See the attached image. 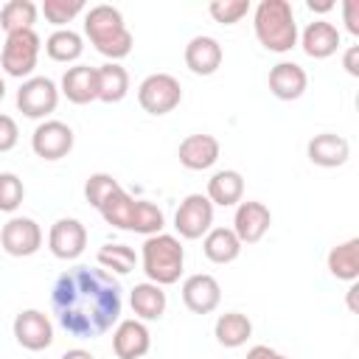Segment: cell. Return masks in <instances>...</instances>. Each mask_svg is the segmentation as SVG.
I'll return each mask as SVG.
<instances>
[{"label": "cell", "mask_w": 359, "mask_h": 359, "mask_svg": "<svg viewBox=\"0 0 359 359\" xmlns=\"http://www.w3.org/2000/svg\"><path fill=\"white\" fill-rule=\"evenodd\" d=\"M84 34L93 42V48L107 56L109 62H118L132 53L135 36L123 22V14L115 6L98 3L84 14Z\"/></svg>", "instance_id": "7a4b0ae2"}, {"label": "cell", "mask_w": 359, "mask_h": 359, "mask_svg": "<svg viewBox=\"0 0 359 359\" xmlns=\"http://www.w3.org/2000/svg\"><path fill=\"white\" fill-rule=\"evenodd\" d=\"M129 303H132L135 317L143 320V323H146V320H160V317L165 314V306H168L163 286H157V283H151V280L137 283V286L129 292Z\"/></svg>", "instance_id": "cb8c5ba5"}, {"label": "cell", "mask_w": 359, "mask_h": 359, "mask_svg": "<svg viewBox=\"0 0 359 359\" xmlns=\"http://www.w3.org/2000/svg\"><path fill=\"white\" fill-rule=\"evenodd\" d=\"M87 247V227L79 219H56L48 233V250L59 261H76Z\"/></svg>", "instance_id": "7c38bea8"}, {"label": "cell", "mask_w": 359, "mask_h": 359, "mask_svg": "<svg viewBox=\"0 0 359 359\" xmlns=\"http://www.w3.org/2000/svg\"><path fill=\"white\" fill-rule=\"evenodd\" d=\"M59 359H95L90 351H84V348H70V351H65Z\"/></svg>", "instance_id": "60d3db41"}, {"label": "cell", "mask_w": 359, "mask_h": 359, "mask_svg": "<svg viewBox=\"0 0 359 359\" xmlns=\"http://www.w3.org/2000/svg\"><path fill=\"white\" fill-rule=\"evenodd\" d=\"M3 98H6V81L0 79V101H3Z\"/></svg>", "instance_id": "ee69618b"}, {"label": "cell", "mask_w": 359, "mask_h": 359, "mask_svg": "<svg viewBox=\"0 0 359 359\" xmlns=\"http://www.w3.org/2000/svg\"><path fill=\"white\" fill-rule=\"evenodd\" d=\"M342 67L348 70V76H359V45H351L342 56Z\"/></svg>", "instance_id": "f35d334b"}, {"label": "cell", "mask_w": 359, "mask_h": 359, "mask_svg": "<svg viewBox=\"0 0 359 359\" xmlns=\"http://www.w3.org/2000/svg\"><path fill=\"white\" fill-rule=\"evenodd\" d=\"M247 359H289V356L278 353V351L269 348V345H252V348L247 351Z\"/></svg>", "instance_id": "ab89813d"}, {"label": "cell", "mask_w": 359, "mask_h": 359, "mask_svg": "<svg viewBox=\"0 0 359 359\" xmlns=\"http://www.w3.org/2000/svg\"><path fill=\"white\" fill-rule=\"evenodd\" d=\"M342 20H345L348 34L359 36V0H345L342 3Z\"/></svg>", "instance_id": "74e56055"}, {"label": "cell", "mask_w": 359, "mask_h": 359, "mask_svg": "<svg viewBox=\"0 0 359 359\" xmlns=\"http://www.w3.org/2000/svg\"><path fill=\"white\" fill-rule=\"evenodd\" d=\"M213 337L224 348H241L252 337V323L241 311H224V314H219V320L213 325Z\"/></svg>", "instance_id": "d4e9b609"}, {"label": "cell", "mask_w": 359, "mask_h": 359, "mask_svg": "<svg viewBox=\"0 0 359 359\" xmlns=\"http://www.w3.org/2000/svg\"><path fill=\"white\" fill-rule=\"evenodd\" d=\"M252 28L272 53H289L297 45V20L289 0H261L252 11Z\"/></svg>", "instance_id": "3957f363"}, {"label": "cell", "mask_w": 359, "mask_h": 359, "mask_svg": "<svg viewBox=\"0 0 359 359\" xmlns=\"http://www.w3.org/2000/svg\"><path fill=\"white\" fill-rule=\"evenodd\" d=\"M73 129L62 121H42L31 135V149L42 160H62L73 151Z\"/></svg>", "instance_id": "30bf717a"}, {"label": "cell", "mask_w": 359, "mask_h": 359, "mask_svg": "<svg viewBox=\"0 0 359 359\" xmlns=\"http://www.w3.org/2000/svg\"><path fill=\"white\" fill-rule=\"evenodd\" d=\"M182 87L171 73H151L137 87V104L149 115H168L180 107Z\"/></svg>", "instance_id": "8992f818"}, {"label": "cell", "mask_w": 359, "mask_h": 359, "mask_svg": "<svg viewBox=\"0 0 359 359\" xmlns=\"http://www.w3.org/2000/svg\"><path fill=\"white\" fill-rule=\"evenodd\" d=\"M210 205H219V208H233L241 202L244 196V177L236 171V168H222L216 171L210 180H208V194Z\"/></svg>", "instance_id": "7402d4cb"}, {"label": "cell", "mask_w": 359, "mask_h": 359, "mask_svg": "<svg viewBox=\"0 0 359 359\" xmlns=\"http://www.w3.org/2000/svg\"><path fill=\"white\" fill-rule=\"evenodd\" d=\"M84 50V39L81 34H76L73 28H56L48 39H45V53L53 59V62H76Z\"/></svg>", "instance_id": "83f0119b"}, {"label": "cell", "mask_w": 359, "mask_h": 359, "mask_svg": "<svg viewBox=\"0 0 359 359\" xmlns=\"http://www.w3.org/2000/svg\"><path fill=\"white\" fill-rule=\"evenodd\" d=\"M36 3L31 0H8L3 8H0V28L6 34H14V31H31L34 22H36Z\"/></svg>", "instance_id": "f1b7e54d"}, {"label": "cell", "mask_w": 359, "mask_h": 359, "mask_svg": "<svg viewBox=\"0 0 359 359\" xmlns=\"http://www.w3.org/2000/svg\"><path fill=\"white\" fill-rule=\"evenodd\" d=\"M95 261L101 269H112L115 275H129L135 266H137V255L132 247L126 244H104L98 252H95Z\"/></svg>", "instance_id": "1f68e13d"}, {"label": "cell", "mask_w": 359, "mask_h": 359, "mask_svg": "<svg viewBox=\"0 0 359 359\" xmlns=\"http://www.w3.org/2000/svg\"><path fill=\"white\" fill-rule=\"evenodd\" d=\"M25 199V185L17 174L11 171H0V210L3 213H14Z\"/></svg>", "instance_id": "836d02e7"}, {"label": "cell", "mask_w": 359, "mask_h": 359, "mask_svg": "<svg viewBox=\"0 0 359 359\" xmlns=\"http://www.w3.org/2000/svg\"><path fill=\"white\" fill-rule=\"evenodd\" d=\"M39 48H42V39H39V34L34 28L31 31L6 34L3 53H0V67L6 70V76L31 79V73H34V67L39 62Z\"/></svg>", "instance_id": "5b68a950"}, {"label": "cell", "mask_w": 359, "mask_h": 359, "mask_svg": "<svg viewBox=\"0 0 359 359\" xmlns=\"http://www.w3.org/2000/svg\"><path fill=\"white\" fill-rule=\"evenodd\" d=\"M328 272L337 280L353 283L359 278V238H348L328 252Z\"/></svg>", "instance_id": "4316f807"}, {"label": "cell", "mask_w": 359, "mask_h": 359, "mask_svg": "<svg viewBox=\"0 0 359 359\" xmlns=\"http://www.w3.org/2000/svg\"><path fill=\"white\" fill-rule=\"evenodd\" d=\"M0 244L14 258H28L42 247V227L28 216H11L0 230Z\"/></svg>", "instance_id": "9c48e42d"}, {"label": "cell", "mask_w": 359, "mask_h": 359, "mask_svg": "<svg viewBox=\"0 0 359 359\" xmlns=\"http://www.w3.org/2000/svg\"><path fill=\"white\" fill-rule=\"evenodd\" d=\"M163 227H165V213H163L154 202H149V199H135V210H132L129 230L149 238V236L163 233Z\"/></svg>", "instance_id": "4dcf8cb0"}, {"label": "cell", "mask_w": 359, "mask_h": 359, "mask_svg": "<svg viewBox=\"0 0 359 359\" xmlns=\"http://www.w3.org/2000/svg\"><path fill=\"white\" fill-rule=\"evenodd\" d=\"M269 93L280 101H294L306 93L309 87V76L297 62H278L269 70Z\"/></svg>", "instance_id": "44dd1931"}, {"label": "cell", "mask_w": 359, "mask_h": 359, "mask_svg": "<svg viewBox=\"0 0 359 359\" xmlns=\"http://www.w3.org/2000/svg\"><path fill=\"white\" fill-rule=\"evenodd\" d=\"M56 104H59V87L48 76H31L17 90V109L25 118L42 121L56 109Z\"/></svg>", "instance_id": "52a82bcc"}, {"label": "cell", "mask_w": 359, "mask_h": 359, "mask_svg": "<svg viewBox=\"0 0 359 359\" xmlns=\"http://www.w3.org/2000/svg\"><path fill=\"white\" fill-rule=\"evenodd\" d=\"M98 73V101L104 104H118L126 98L129 93V73L126 67H121L118 62H107L101 67H95Z\"/></svg>", "instance_id": "484cf974"}, {"label": "cell", "mask_w": 359, "mask_h": 359, "mask_svg": "<svg viewBox=\"0 0 359 359\" xmlns=\"http://www.w3.org/2000/svg\"><path fill=\"white\" fill-rule=\"evenodd\" d=\"M182 303L194 314H210V311H216L219 303H222V286H219V280L213 275H208V272L188 275L182 280Z\"/></svg>", "instance_id": "5bb4252c"}, {"label": "cell", "mask_w": 359, "mask_h": 359, "mask_svg": "<svg viewBox=\"0 0 359 359\" xmlns=\"http://www.w3.org/2000/svg\"><path fill=\"white\" fill-rule=\"evenodd\" d=\"M208 14L222 25H236L250 14V0H213L208 6Z\"/></svg>", "instance_id": "d590c367"}, {"label": "cell", "mask_w": 359, "mask_h": 359, "mask_svg": "<svg viewBox=\"0 0 359 359\" xmlns=\"http://www.w3.org/2000/svg\"><path fill=\"white\" fill-rule=\"evenodd\" d=\"M151 348V334L143 320H121L112 334V351L118 359H143Z\"/></svg>", "instance_id": "9a60e30c"}, {"label": "cell", "mask_w": 359, "mask_h": 359, "mask_svg": "<svg viewBox=\"0 0 359 359\" xmlns=\"http://www.w3.org/2000/svg\"><path fill=\"white\" fill-rule=\"evenodd\" d=\"M39 11H42V17H45L50 25L65 28L67 22H73V20L84 11V0H45V3L39 6Z\"/></svg>", "instance_id": "d6a6232c"}, {"label": "cell", "mask_w": 359, "mask_h": 359, "mask_svg": "<svg viewBox=\"0 0 359 359\" xmlns=\"http://www.w3.org/2000/svg\"><path fill=\"white\" fill-rule=\"evenodd\" d=\"M140 264H143V272L151 283L157 286H171L180 280L182 275V266H185V250L180 244L177 236H168V233H157V236H149L143 241V250H140Z\"/></svg>", "instance_id": "277c9868"}, {"label": "cell", "mask_w": 359, "mask_h": 359, "mask_svg": "<svg viewBox=\"0 0 359 359\" xmlns=\"http://www.w3.org/2000/svg\"><path fill=\"white\" fill-rule=\"evenodd\" d=\"M272 224V213L264 202L247 199L236 205V216H233V233L238 236L241 244H258L266 230Z\"/></svg>", "instance_id": "4fadbf2b"}, {"label": "cell", "mask_w": 359, "mask_h": 359, "mask_svg": "<svg viewBox=\"0 0 359 359\" xmlns=\"http://www.w3.org/2000/svg\"><path fill=\"white\" fill-rule=\"evenodd\" d=\"M356 292H359V283L353 280L351 289H348V309H351V311H356Z\"/></svg>", "instance_id": "7bdbcfd3"}, {"label": "cell", "mask_w": 359, "mask_h": 359, "mask_svg": "<svg viewBox=\"0 0 359 359\" xmlns=\"http://www.w3.org/2000/svg\"><path fill=\"white\" fill-rule=\"evenodd\" d=\"M241 241L233 233V227H210L202 238V252L213 264H233L241 255Z\"/></svg>", "instance_id": "603a6c76"}, {"label": "cell", "mask_w": 359, "mask_h": 359, "mask_svg": "<svg viewBox=\"0 0 359 359\" xmlns=\"http://www.w3.org/2000/svg\"><path fill=\"white\" fill-rule=\"evenodd\" d=\"M219 151H222V146H219V140H216L213 135L196 132V135H188V137L180 143L177 157H180V163H182L188 171H205V168L216 165Z\"/></svg>", "instance_id": "ac0fdd59"}, {"label": "cell", "mask_w": 359, "mask_h": 359, "mask_svg": "<svg viewBox=\"0 0 359 359\" xmlns=\"http://www.w3.org/2000/svg\"><path fill=\"white\" fill-rule=\"evenodd\" d=\"M222 59H224V50L219 39L208 34H199L185 45V67L194 76H213L222 67Z\"/></svg>", "instance_id": "e0dca14e"}, {"label": "cell", "mask_w": 359, "mask_h": 359, "mask_svg": "<svg viewBox=\"0 0 359 359\" xmlns=\"http://www.w3.org/2000/svg\"><path fill=\"white\" fill-rule=\"evenodd\" d=\"M118 188H121V182H118L112 174L98 171V174H90V177H87V182H84V199L98 210L101 202H104L112 191H118Z\"/></svg>", "instance_id": "e575fe53"}, {"label": "cell", "mask_w": 359, "mask_h": 359, "mask_svg": "<svg viewBox=\"0 0 359 359\" xmlns=\"http://www.w3.org/2000/svg\"><path fill=\"white\" fill-rule=\"evenodd\" d=\"M331 8H334L331 0H325V3H314V0H309V11H320V14H325V11H331Z\"/></svg>", "instance_id": "b9f144b4"}, {"label": "cell", "mask_w": 359, "mask_h": 359, "mask_svg": "<svg viewBox=\"0 0 359 359\" xmlns=\"http://www.w3.org/2000/svg\"><path fill=\"white\" fill-rule=\"evenodd\" d=\"M121 283L101 266H73L53 283L50 306L56 323L76 339H95L107 334L123 309Z\"/></svg>", "instance_id": "6da1fadb"}, {"label": "cell", "mask_w": 359, "mask_h": 359, "mask_svg": "<svg viewBox=\"0 0 359 359\" xmlns=\"http://www.w3.org/2000/svg\"><path fill=\"white\" fill-rule=\"evenodd\" d=\"M174 227L180 233V238H188V241H196V238H205V233L213 227V205L205 194H188L177 213H174Z\"/></svg>", "instance_id": "ba28073f"}, {"label": "cell", "mask_w": 359, "mask_h": 359, "mask_svg": "<svg viewBox=\"0 0 359 359\" xmlns=\"http://www.w3.org/2000/svg\"><path fill=\"white\" fill-rule=\"evenodd\" d=\"M132 210H135V196H129L123 188L112 191V194L101 202V208H98V213L104 216V222L112 224V227H118V230H129Z\"/></svg>", "instance_id": "f546056e"}, {"label": "cell", "mask_w": 359, "mask_h": 359, "mask_svg": "<svg viewBox=\"0 0 359 359\" xmlns=\"http://www.w3.org/2000/svg\"><path fill=\"white\" fill-rule=\"evenodd\" d=\"M297 39H300L303 53L311 56V59H328V56H334V53L339 50V42H342L337 25L328 22V20H314V22H309V25L303 28V34H297Z\"/></svg>", "instance_id": "2e32d148"}, {"label": "cell", "mask_w": 359, "mask_h": 359, "mask_svg": "<svg viewBox=\"0 0 359 359\" xmlns=\"http://www.w3.org/2000/svg\"><path fill=\"white\" fill-rule=\"evenodd\" d=\"M306 154L320 168H339L351 157V143L337 132H323V135H314L309 140Z\"/></svg>", "instance_id": "d6986e66"}, {"label": "cell", "mask_w": 359, "mask_h": 359, "mask_svg": "<svg viewBox=\"0 0 359 359\" xmlns=\"http://www.w3.org/2000/svg\"><path fill=\"white\" fill-rule=\"evenodd\" d=\"M14 339L25 351H45L53 342V323L39 309H25L14 317Z\"/></svg>", "instance_id": "8fae6325"}, {"label": "cell", "mask_w": 359, "mask_h": 359, "mask_svg": "<svg viewBox=\"0 0 359 359\" xmlns=\"http://www.w3.org/2000/svg\"><path fill=\"white\" fill-rule=\"evenodd\" d=\"M59 93L70 101V104H90L98 101V73L90 65H73L65 70Z\"/></svg>", "instance_id": "ffe728a7"}, {"label": "cell", "mask_w": 359, "mask_h": 359, "mask_svg": "<svg viewBox=\"0 0 359 359\" xmlns=\"http://www.w3.org/2000/svg\"><path fill=\"white\" fill-rule=\"evenodd\" d=\"M20 140V129H17V121L11 115H3L0 112V154L3 151H11Z\"/></svg>", "instance_id": "8d00e7d4"}]
</instances>
